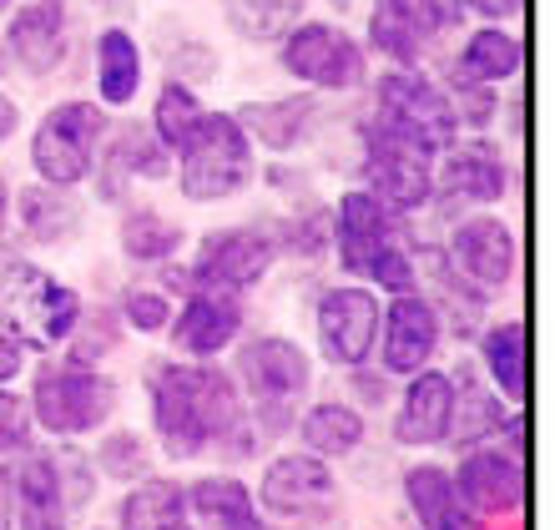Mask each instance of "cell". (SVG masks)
I'll list each match as a JSON object with an SVG mask.
<instances>
[{
  "label": "cell",
  "mask_w": 555,
  "mask_h": 530,
  "mask_svg": "<svg viewBox=\"0 0 555 530\" xmlns=\"http://www.w3.org/2000/svg\"><path fill=\"white\" fill-rule=\"evenodd\" d=\"M146 395H152V425L172 460H197L207 444L222 440H233V455H243L248 429L233 374L212 364H152Z\"/></svg>",
  "instance_id": "cell-1"
},
{
  "label": "cell",
  "mask_w": 555,
  "mask_h": 530,
  "mask_svg": "<svg viewBox=\"0 0 555 530\" xmlns=\"http://www.w3.org/2000/svg\"><path fill=\"white\" fill-rule=\"evenodd\" d=\"M253 182V142L233 112H203L177 147V188L188 203H222Z\"/></svg>",
  "instance_id": "cell-2"
},
{
  "label": "cell",
  "mask_w": 555,
  "mask_h": 530,
  "mask_svg": "<svg viewBox=\"0 0 555 530\" xmlns=\"http://www.w3.org/2000/svg\"><path fill=\"white\" fill-rule=\"evenodd\" d=\"M81 319V298L30 263L0 268V334H11L21 349H56L72 339Z\"/></svg>",
  "instance_id": "cell-3"
},
{
  "label": "cell",
  "mask_w": 555,
  "mask_h": 530,
  "mask_svg": "<svg viewBox=\"0 0 555 530\" xmlns=\"http://www.w3.org/2000/svg\"><path fill=\"white\" fill-rule=\"evenodd\" d=\"M237 384L248 389L258 425L268 435H283L298 419V399L313 384V364H308V353L293 339H273L268 334V339H253L237 349Z\"/></svg>",
  "instance_id": "cell-4"
},
{
  "label": "cell",
  "mask_w": 555,
  "mask_h": 530,
  "mask_svg": "<svg viewBox=\"0 0 555 530\" xmlns=\"http://www.w3.org/2000/svg\"><path fill=\"white\" fill-rule=\"evenodd\" d=\"M26 404L46 435H91L117 410V384L87 364H56L36 374Z\"/></svg>",
  "instance_id": "cell-5"
},
{
  "label": "cell",
  "mask_w": 555,
  "mask_h": 530,
  "mask_svg": "<svg viewBox=\"0 0 555 530\" xmlns=\"http://www.w3.org/2000/svg\"><path fill=\"white\" fill-rule=\"evenodd\" d=\"M106 137V112L96 102H61L51 106L30 137V167L51 188H76L91 177L96 147Z\"/></svg>",
  "instance_id": "cell-6"
},
{
  "label": "cell",
  "mask_w": 555,
  "mask_h": 530,
  "mask_svg": "<svg viewBox=\"0 0 555 530\" xmlns=\"http://www.w3.org/2000/svg\"><path fill=\"white\" fill-rule=\"evenodd\" d=\"M374 112H379L384 127L404 132L410 142H420L424 152H444L450 142H460V112H454V96L420 72L379 76V87H374Z\"/></svg>",
  "instance_id": "cell-7"
},
{
  "label": "cell",
  "mask_w": 555,
  "mask_h": 530,
  "mask_svg": "<svg viewBox=\"0 0 555 530\" xmlns=\"http://www.w3.org/2000/svg\"><path fill=\"white\" fill-rule=\"evenodd\" d=\"M364 188L389 212H420L435 197V152H424L404 132L374 121L364 137Z\"/></svg>",
  "instance_id": "cell-8"
},
{
  "label": "cell",
  "mask_w": 555,
  "mask_h": 530,
  "mask_svg": "<svg viewBox=\"0 0 555 530\" xmlns=\"http://www.w3.org/2000/svg\"><path fill=\"white\" fill-rule=\"evenodd\" d=\"M278 258V243L258 228H222L207 233L197 258L188 268V288H207V294H248L253 283L268 279V268Z\"/></svg>",
  "instance_id": "cell-9"
},
{
  "label": "cell",
  "mask_w": 555,
  "mask_h": 530,
  "mask_svg": "<svg viewBox=\"0 0 555 530\" xmlns=\"http://www.w3.org/2000/svg\"><path fill=\"white\" fill-rule=\"evenodd\" d=\"M283 66L319 91H353L364 81V46L328 21H298L283 36Z\"/></svg>",
  "instance_id": "cell-10"
},
{
  "label": "cell",
  "mask_w": 555,
  "mask_h": 530,
  "mask_svg": "<svg viewBox=\"0 0 555 530\" xmlns=\"http://www.w3.org/2000/svg\"><path fill=\"white\" fill-rule=\"evenodd\" d=\"M379 339V298L369 288H328L319 298V344L334 369H364Z\"/></svg>",
  "instance_id": "cell-11"
},
{
  "label": "cell",
  "mask_w": 555,
  "mask_h": 530,
  "mask_svg": "<svg viewBox=\"0 0 555 530\" xmlns=\"http://www.w3.org/2000/svg\"><path fill=\"white\" fill-rule=\"evenodd\" d=\"M0 480L11 490L21 530H66V495H61L56 455L26 444V450L0 460Z\"/></svg>",
  "instance_id": "cell-12"
},
{
  "label": "cell",
  "mask_w": 555,
  "mask_h": 530,
  "mask_svg": "<svg viewBox=\"0 0 555 530\" xmlns=\"http://www.w3.org/2000/svg\"><path fill=\"white\" fill-rule=\"evenodd\" d=\"M450 480L475 516H515L526 501V460L505 444H490V450L475 444L460 460V475H450Z\"/></svg>",
  "instance_id": "cell-13"
},
{
  "label": "cell",
  "mask_w": 555,
  "mask_h": 530,
  "mask_svg": "<svg viewBox=\"0 0 555 530\" xmlns=\"http://www.w3.org/2000/svg\"><path fill=\"white\" fill-rule=\"evenodd\" d=\"M444 26H450L444 0H374L369 11V41L399 66H420Z\"/></svg>",
  "instance_id": "cell-14"
},
{
  "label": "cell",
  "mask_w": 555,
  "mask_h": 530,
  "mask_svg": "<svg viewBox=\"0 0 555 530\" xmlns=\"http://www.w3.org/2000/svg\"><path fill=\"white\" fill-rule=\"evenodd\" d=\"M258 501H263L268 516H319L334 501V470L328 460L308 455V450H293V455H278L263 470V486H258Z\"/></svg>",
  "instance_id": "cell-15"
},
{
  "label": "cell",
  "mask_w": 555,
  "mask_h": 530,
  "mask_svg": "<svg viewBox=\"0 0 555 530\" xmlns=\"http://www.w3.org/2000/svg\"><path fill=\"white\" fill-rule=\"evenodd\" d=\"M450 263L465 273L480 294L511 288L515 279V233L490 212H475L450 233Z\"/></svg>",
  "instance_id": "cell-16"
},
{
  "label": "cell",
  "mask_w": 555,
  "mask_h": 530,
  "mask_svg": "<svg viewBox=\"0 0 555 530\" xmlns=\"http://www.w3.org/2000/svg\"><path fill=\"white\" fill-rule=\"evenodd\" d=\"M435 188L450 203H500L505 188H511V163H505V152L495 142H450L444 163L435 172Z\"/></svg>",
  "instance_id": "cell-17"
},
{
  "label": "cell",
  "mask_w": 555,
  "mask_h": 530,
  "mask_svg": "<svg viewBox=\"0 0 555 530\" xmlns=\"http://www.w3.org/2000/svg\"><path fill=\"white\" fill-rule=\"evenodd\" d=\"M379 324H384V369H389V374H404V379H410V374L429 369V359H435V349H439V334H444L439 313L429 309V298L399 294Z\"/></svg>",
  "instance_id": "cell-18"
},
{
  "label": "cell",
  "mask_w": 555,
  "mask_h": 530,
  "mask_svg": "<svg viewBox=\"0 0 555 530\" xmlns=\"http://www.w3.org/2000/svg\"><path fill=\"white\" fill-rule=\"evenodd\" d=\"M395 212L374 197L369 188H353L338 197V212H334V243H338V263L349 268V273H359V279H369V263L379 258V248L389 243V233H395Z\"/></svg>",
  "instance_id": "cell-19"
},
{
  "label": "cell",
  "mask_w": 555,
  "mask_h": 530,
  "mask_svg": "<svg viewBox=\"0 0 555 530\" xmlns=\"http://www.w3.org/2000/svg\"><path fill=\"white\" fill-rule=\"evenodd\" d=\"M5 46L30 76H51L66 61V5L61 0H26L11 15Z\"/></svg>",
  "instance_id": "cell-20"
},
{
  "label": "cell",
  "mask_w": 555,
  "mask_h": 530,
  "mask_svg": "<svg viewBox=\"0 0 555 530\" xmlns=\"http://www.w3.org/2000/svg\"><path fill=\"white\" fill-rule=\"evenodd\" d=\"M237 328H243V309H237L233 294L192 288V298L182 303V313H177V324H172V344L188 359H218L237 339Z\"/></svg>",
  "instance_id": "cell-21"
},
{
  "label": "cell",
  "mask_w": 555,
  "mask_h": 530,
  "mask_svg": "<svg viewBox=\"0 0 555 530\" xmlns=\"http://www.w3.org/2000/svg\"><path fill=\"white\" fill-rule=\"evenodd\" d=\"M450 399H454V379L439 369H420L410 374V389L399 399L395 414V440L420 450V444H439L444 425H450Z\"/></svg>",
  "instance_id": "cell-22"
},
{
  "label": "cell",
  "mask_w": 555,
  "mask_h": 530,
  "mask_svg": "<svg viewBox=\"0 0 555 530\" xmlns=\"http://www.w3.org/2000/svg\"><path fill=\"white\" fill-rule=\"evenodd\" d=\"M237 127L248 132V142H263L268 152H293L308 142L313 121H319V102L313 96H278V102H248L233 112Z\"/></svg>",
  "instance_id": "cell-23"
},
{
  "label": "cell",
  "mask_w": 555,
  "mask_h": 530,
  "mask_svg": "<svg viewBox=\"0 0 555 530\" xmlns=\"http://www.w3.org/2000/svg\"><path fill=\"white\" fill-rule=\"evenodd\" d=\"M404 495L420 516V530H485L480 516L460 501L450 470H439V465H414L404 475Z\"/></svg>",
  "instance_id": "cell-24"
},
{
  "label": "cell",
  "mask_w": 555,
  "mask_h": 530,
  "mask_svg": "<svg viewBox=\"0 0 555 530\" xmlns=\"http://www.w3.org/2000/svg\"><path fill=\"white\" fill-rule=\"evenodd\" d=\"M188 510L197 520H207V530H268L258 520V505H253V490L233 475H207V480H192L188 490Z\"/></svg>",
  "instance_id": "cell-25"
},
{
  "label": "cell",
  "mask_w": 555,
  "mask_h": 530,
  "mask_svg": "<svg viewBox=\"0 0 555 530\" xmlns=\"http://www.w3.org/2000/svg\"><path fill=\"white\" fill-rule=\"evenodd\" d=\"M15 212H21V228H26L36 243H72L76 228H81V203L72 197V188H51V182H30L15 197Z\"/></svg>",
  "instance_id": "cell-26"
},
{
  "label": "cell",
  "mask_w": 555,
  "mask_h": 530,
  "mask_svg": "<svg viewBox=\"0 0 555 530\" xmlns=\"http://www.w3.org/2000/svg\"><path fill=\"white\" fill-rule=\"evenodd\" d=\"M520 66H526V46H520V36H511V30H500V26L475 30L465 41V51H460V76H465L469 87L515 81Z\"/></svg>",
  "instance_id": "cell-27"
},
{
  "label": "cell",
  "mask_w": 555,
  "mask_h": 530,
  "mask_svg": "<svg viewBox=\"0 0 555 530\" xmlns=\"http://www.w3.org/2000/svg\"><path fill=\"white\" fill-rule=\"evenodd\" d=\"M500 425H505V410H500V399L490 395L480 379L460 374V379H454V399H450V425H444V440H450L454 450H475L480 440L500 435Z\"/></svg>",
  "instance_id": "cell-28"
},
{
  "label": "cell",
  "mask_w": 555,
  "mask_h": 530,
  "mask_svg": "<svg viewBox=\"0 0 555 530\" xmlns=\"http://www.w3.org/2000/svg\"><path fill=\"white\" fill-rule=\"evenodd\" d=\"M96 91L106 106H132L142 91V51L121 26L96 36Z\"/></svg>",
  "instance_id": "cell-29"
},
{
  "label": "cell",
  "mask_w": 555,
  "mask_h": 530,
  "mask_svg": "<svg viewBox=\"0 0 555 530\" xmlns=\"http://www.w3.org/2000/svg\"><path fill=\"white\" fill-rule=\"evenodd\" d=\"M298 435H304L308 455H319V460H344V455H353V450H359V440H364V414L353 410V404L323 399V404H313V410L304 414Z\"/></svg>",
  "instance_id": "cell-30"
},
{
  "label": "cell",
  "mask_w": 555,
  "mask_h": 530,
  "mask_svg": "<svg viewBox=\"0 0 555 530\" xmlns=\"http://www.w3.org/2000/svg\"><path fill=\"white\" fill-rule=\"evenodd\" d=\"M480 359L500 395L511 404H526V324L520 319H500L480 339Z\"/></svg>",
  "instance_id": "cell-31"
},
{
  "label": "cell",
  "mask_w": 555,
  "mask_h": 530,
  "mask_svg": "<svg viewBox=\"0 0 555 530\" xmlns=\"http://www.w3.org/2000/svg\"><path fill=\"white\" fill-rule=\"evenodd\" d=\"M188 510V490L177 480H142V486L121 501V530H172Z\"/></svg>",
  "instance_id": "cell-32"
},
{
  "label": "cell",
  "mask_w": 555,
  "mask_h": 530,
  "mask_svg": "<svg viewBox=\"0 0 555 530\" xmlns=\"http://www.w3.org/2000/svg\"><path fill=\"white\" fill-rule=\"evenodd\" d=\"M222 11L243 41H283L304 21V0H222Z\"/></svg>",
  "instance_id": "cell-33"
},
{
  "label": "cell",
  "mask_w": 555,
  "mask_h": 530,
  "mask_svg": "<svg viewBox=\"0 0 555 530\" xmlns=\"http://www.w3.org/2000/svg\"><path fill=\"white\" fill-rule=\"evenodd\" d=\"M177 243H182V228L167 222L162 212H152V207H137V212L121 218V248H127V258H137V263L172 258Z\"/></svg>",
  "instance_id": "cell-34"
},
{
  "label": "cell",
  "mask_w": 555,
  "mask_h": 530,
  "mask_svg": "<svg viewBox=\"0 0 555 530\" xmlns=\"http://www.w3.org/2000/svg\"><path fill=\"white\" fill-rule=\"evenodd\" d=\"M203 121V102H197V91L188 81H167L152 106V137H157L167 152H177L182 142L192 137V127Z\"/></svg>",
  "instance_id": "cell-35"
},
{
  "label": "cell",
  "mask_w": 555,
  "mask_h": 530,
  "mask_svg": "<svg viewBox=\"0 0 555 530\" xmlns=\"http://www.w3.org/2000/svg\"><path fill=\"white\" fill-rule=\"evenodd\" d=\"M112 157L127 167V177H167V147L152 137V127H127L112 142Z\"/></svg>",
  "instance_id": "cell-36"
},
{
  "label": "cell",
  "mask_w": 555,
  "mask_h": 530,
  "mask_svg": "<svg viewBox=\"0 0 555 530\" xmlns=\"http://www.w3.org/2000/svg\"><path fill=\"white\" fill-rule=\"evenodd\" d=\"M96 470L112 475V480H137V475L146 470V444H142V435L121 429V435H112L106 444H96Z\"/></svg>",
  "instance_id": "cell-37"
},
{
  "label": "cell",
  "mask_w": 555,
  "mask_h": 530,
  "mask_svg": "<svg viewBox=\"0 0 555 530\" xmlns=\"http://www.w3.org/2000/svg\"><path fill=\"white\" fill-rule=\"evenodd\" d=\"M369 279L379 283L384 294L389 298H399V294H414V288H420V273H414V258L404 248H399L395 237H389V243H384L379 248V258H374V263H369Z\"/></svg>",
  "instance_id": "cell-38"
},
{
  "label": "cell",
  "mask_w": 555,
  "mask_h": 530,
  "mask_svg": "<svg viewBox=\"0 0 555 530\" xmlns=\"http://www.w3.org/2000/svg\"><path fill=\"white\" fill-rule=\"evenodd\" d=\"M30 425H36V419H30V404L0 384V460L15 455V450H26V444H30Z\"/></svg>",
  "instance_id": "cell-39"
},
{
  "label": "cell",
  "mask_w": 555,
  "mask_h": 530,
  "mask_svg": "<svg viewBox=\"0 0 555 530\" xmlns=\"http://www.w3.org/2000/svg\"><path fill=\"white\" fill-rule=\"evenodd\" d=\"M121 319H127L137 334H157V328L172 324V309H167V298L162 294H142V288H132L127 303H121Z\"/></svg>",
  "instance_id": "cell-40"
},
{
  "label": "cell",
  "mask_w": 555,
  "mask_h": 530,
  "mask_svg": "<svg viewBox=\"0 0 555 530\" xmlns=\"http://www.w3.org/2000/svg\"><path fill=\"white\" fill-rule=\"evenodd\" d=\"M526 0H465V11L485 15V21H505V15H520Z\"/></svg>",
  "instance_id": "cell-41"
},
{
  "label": "cell",
  "mask_w": 555,
  "mask_h": 530,
  "mask_svg": "<svg viewBox=\"0 0 555 530\" xmlns=\"http://www.w3.org/2000/svg\"><path fill=\"white\" fill-rule=\"evenodd\" d=\"M21 353L26 349H21L11 334H0V384H11L15 374H21Z\"/></svg>",
  "instance_id": "cell-42"
},
{
  "label": "cell",
  "mask_w": 555,
  "mask_h": 530,
  "mask_svg": "<svg viewBox=\"0 0 555 530\" xmlns=\"http://www.w3.org/2000/svg\"><path fill=\"white\" fill-rule=\"evenodd\" d=\"M15 121H21V112H15V102L0 91V142H11V132H15Z\"/></svg>",
  "instance_id": "cell-43"
},
{
  "label": "cell",
  "mask_w": 555,
  "mask_h": 530,
  "mask_svg": "<svg viewBox=\"0 0 555 530\" xmlns=\"http://www.w3.org/2000/svg\"><path fill=\"white\" fill-rule=\"evenodd\" d=\"M0 530H11V490L0 480Z\"/></svg>",
  "instance_id": "cell-44"
},
{
  "label": "cell",
  "mask_w": 555,
  "mask_h": 530,
  "mask_svg": "<svg viewBox=\"0 0 555 530\" xmlns=\"http://www.w3.org/2000/svg\"><path fill=\"white\" fill-rule=\"evenodd\" d=\"M5 218H11V192H5V182H0V233H5Z\"/></svg>",
  "instance_id": "cell-45"
},
{
  "label": "cell",
  "mask_w": 555,
  "mask_h": 530,
  "mask_svg": "<svg viewBox=\"0 0 555 530\" xmlns=\"http://www.w3.org/2000/svg\"><path fill=\"white\" fill-rule=\"evenodd\" d=\"M172 530H192V526H182V520H177V526H172Z\"/></svg>",
  "instance_id": "cell-46"
},
{
  "label": "cell",
  "mask_w": 555,
  "mask_h": 530,
  "mask_svg": "<svg viewBox=\"0 0 555 530\" xmlns=\"http://www.w3.org/2000/svg\"><path fill=\"white\" fill-rule=\"evenodd\" d=\"M5 5H11V0H0V11H5Z\"/></svg>",
  "instance_id": "cell-47"
},
{
  "label": "cell",
  "mask_w": 555,
  "mask_h": 530,
  "mask_svg": "<svg viewBox=\"0 0 555 530\" xmlns=\"http://www.w3.org/2000/svg\"><path fill=\"white\" fill-rule=\"evenodd\" d=\"M96 5H112V0H96Z\"/></svg>",
  "instance_id": "cell-48"
},
{
  "label": "cell",
  "mask_w": 555,
  "mask_h": 530,
  "mask_svg": "<svg viewBox=\"0 0 555 530\" xmlns=\"http://www.w3.org/2000/svg\"><path fill=\"white\" fill-rule=\"evenodd\" d=\"M334 5H349V0H334Z\"/></svg>",
  "instance_id": "cell-49"
},
{
  "label": "cell",
  "mask_w": 555,
  "mask_h": 530,
  "mask_svg": "<svg viewBox=\"0 0 555 530\" xmlns=\"http://www.w3.org/2000/svg\"><path fill=\"white\" fill-rule=\"evenodd\" d=\"M511 530H520V526H511Z\"/></svg>",
  "instance_id": "cell-50"
}]
</instances>
